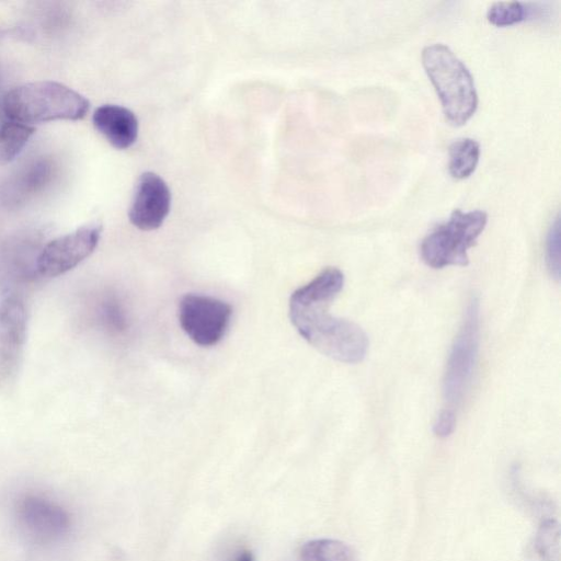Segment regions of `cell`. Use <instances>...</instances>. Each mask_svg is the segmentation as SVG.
Segmentation results:
<instances>
[{
  "label": "cell",
  "instance_id": "1",
  "mask_svg": "<svg viewBox=\"0 0 561 561\" xmlns=\"http://www.w3.org/2000/svg\"><path fill=\"white\" fill-rule=\"evenodd\" d=\"M343 285L344 275L339 268H324L291 294L289 318L299 334L320 353L355 364L365 358L369 342L360 327L330 312Z\"/></svg>",
  "mask_w": 561,
  "mask_h": 561
},
{
  "label": "cell",
  "instance_id": "2",
  "mask_svg": "<svg viewBox=\"0 0 561 561\" xmlns=\"http://www.w3.org/2000/svg\"><path fill=\"white\" fill-rule=\"evenodd\" d=\"M90 108L79 92L55 81H36L13 88L2 100V110L10 121L37 124L57 119L78 121Z\"/></svg>",
  "mask_w": 561,
  "mask_h": 561
},
{
  "label": "cell",
  "instance_id": "3",
  "mask_svg": "<svg viewBox=\"0 0 561 561\" xmlns=\"http://www.w3.org/2000/svg\"><path fill=\"white\" fill-rule=\"evenodd\" d=\"M422 64L440 100L446 119L454 126L466 124L478 105L473 78L468 68L443 44L426 46L422 51Z\"/></svg>",
  "mask_w": 561,
  "mask_h": 561
},
{
  "label": "cell",
  "instance_id": "4",
  "mask_svg": "<svg viewBox=\"0 0 561 561\" xmlns=\"http://www.w3.org/2000/svg\"><path fill=\"white\" fill-rule=\"evenodd\" d=\"M488 215L482 210H454L446 222L423 239L420 247L422 260L433 268L468 265V250L482 233Z\"/></svg>",
  "mask_w": 561,
  "mask_h": 561
},
{
  "label": "cell",
  "instance_id": "5",
  "mask_svg": "<svg viewBox=\"0 0 561 561\" xmlns=\"http://www.w3.org/2000/svg\"><path fill=\"white\" fill-rule=\"evenodd\" d=\"M480 345V306L472 296L467 305L463 320L448 355L443 380L447 408L458 405L472 379ZM455 410V409H454Z\"/></svg>",
  "mask_w": 561,
  "mask_h": 561
},
{
  "label": "cell",
  "instance_id": "6",
  "mask_svg": "<svg viewBox=\"0 0 561 561\" xmlns=\"http://www.w3.org/2000/svg\"><path fill=\"white\" fill-rule=\"evenodd\" d=\"M231 306L218 298L186 294L179 304V322L197 345L208 347L219 343L231 321Z\"/></svg>",
  "mask_w": 561,
  "mask_h": 561
},
{
  "label": "cell",
  "instance_id": "7",
  "mask_svg": "<svg viewBox=\"0 0 561 561\" xmlns=\"http://www.w3.org/2000/svg\"><path fill=\"white\" fill-rule=\"evenodd\" d=\"M101 233L102 226L91 222L49 241L36 257V273L57 277L71 271L94 252Z\"/></svg>",
  "mask_w": 561,
  "mask_h": 561
},
{
  "label": "cell",
  "instance_id": "8",
  "mask_svg": "<svg viewBox=\"0 0 561 561\" xmlns=\"http://www.w3.org/2000/svg\"><path fill=\"white\" fill-rule=\"evenodd\" d=\"M27 314L24 301L8 294L0 301V389L15 381L26 342Z\"/></svg>",
  "mask_w": 561,
  "mask_h": 561
},
{
  "label": "cell",
  "instance_id": "9",
  "mask_svg": "<svg viewBox=\"0 0 561 561\" xmlns=\"http://www.w3.org/2000/svg\"><path fill=\"white\" fill-rule=\"evenodd\" d=\"M18 524L34 542L51 543L68 534L71 518L58 502L41 494H26L16 506Z\"/></svg>",
  "mask_w": 561,
  "mask_h": 561
},
{
  "label": "cell",
  "instance_id": "10",
  "mask_svg": "<svg viewBox=\"0 0 561 561\" xmlns=\"http://www.w3.org/2000/svg\"><path fill=\"white\" fill-rule=\"evenodd\" d=\"M171 193L153 172L142 173L136 184L128 211L130 222L140 230L159 228L170 211Z\"/></svg>",
  "mask_w": 561,
  "mask_h": 561
},
{
  "label": "cell",
  "instance_id": "11",
  "mask_svg": "<svg viewBox=\"0 0 561 561\" xmlns=\"http://www.w3.org/2000/svg\"><path fill=\"white\" fill-rule=\"evenodd\" d=\"M92 121L95 129L117 149H127L137 139L138 119L124 106L101 105L94 111Z\"/></svg>",
  "mask_w": 561,
  "mask_h": 561
},
{
  "label": "cell",
  "instance_id": "12",
  "mask_svg": "<svg viewBox=\"0 0 561 561\" xmlns=\"http://www.w3.org/2000/svg\"><path fill=\"white\" fill-rule=\"evenodd\" d=\"M480 158V145L472 138L454 141L449 147L448 170L457 180L469 178L476 170Z\"/></svg>",
  "mask_w": 561,
  "mask_h": 561
},
{
  "label": "cell",
  "instance_id": "13",
  "mask_svg": "<svg viewBox=\"0 0 561 561\" xmlns=\"http://www.w3.org/2000/svg\"><path fill=\"white\" fill-rule=\"evenodd\" d=\"M304 561H359L355 550L336 539H314L306 542L300 550Z\"/></svg>",
  "mask_w": 561,
  "mask_h": 561
},
{
  "label": "cell",
  "instance_id": "14",
  "mask_svg": "<svg viewBox=\"0 0 561 561\" xmlns=\"http://www.w3.org/2000/svg\"><path fill=\"white\" fill-rule=\"evenodd\" d=\"M31 125L8 121L0 125V164L13 161L34 134Z\"/></svg>",
  "mask_w": 561,
  "mask_h": 561
},
{
  "label": "cell",
  "instance_id": "15",
  "mask_svg": "<svg viewBox=\"0 0 561 561\" xmlns=\"http://www.w3.org/2000/svg\"><path fill=\"white\" fill-rule=\"evenodd\" d=\"M535 549L542 561H560V527L557 520L541 523L535 538Z\"/></svg>",
  "mask_w": 561,
  "mask_h": 561
},
{
  "label": "cell",
  "instance_id": "16",
  "mask_svg": "<svg viewBox=\"0 0 561 561\" xmlns=\"http://www.w3.org/2000/svg\"><path fill=\"white\" fill-rule=\"evenodd\" d=\"M527 8L518 1L493 3L486 13L488 21L495 26H510L524 21Z\"/></svg>",
  "mask_w": 561,
  "mask_h": 561
},
{
  "label": "cell",
  "instance_id": "17",
  "mask_svg": "<svg viewBox=\"0 0 561 561\" xmlns=\"http://www.w3.org/2000/svg\"><path fill=\"white\" fill-rule=\"evenodd\" d=\"M546 264L550 275L557 280L560 278V220L557 217L552 222L546 239Z\"/></svg>",
  "mask_w": 561,
  "mask_h": 561
},
{
  "label": "cell",
  "instance_id": "18",
  "mask_svg": "<svg viewBox=\"0 0 561 561\" xmlns=\"http://www.w3.org/2000/svg\"><path fill=\"white\" fill-rule=\"evenodd\" d=\"M456 426V412L451 408H445L438 414L433 431L440 438L448 437Z\"/></svg>",
  "mask_w": 561,
  "mask_h": 561
},
{
  "label": "cell",
  "instance_id": "19",
  "mask_svg": "<svg viewBox=\"0 0 561 561\" xmlns=\"http://www.w3.org/2000/svg\"><path fill=\"white\" fill-rule=\"evenodd\" d=\"M103 314H104V319L112 325H115V327H119V323H121V317H119V312H118V309L116 306L112 305V304H106L104 307H103Z\"/></svg>",
  "mask_w": 561,
  "mask_h": 561
},
{
  "label": "cell",
  "instance_id": "20",
  "mask_svg": "<svg viewBox=\"0 0 561 561\" xmlns=\"http://www.w3.org/2000/svg\"><path fill=\"white\" fill-rule=\"evenodd\" d=\"M236 561H255V560H254V556L251 551L244 550L238 556Z\"/></svg>",
  "mask_w": 561,
  "mask_h": 561
}]
</instances>
